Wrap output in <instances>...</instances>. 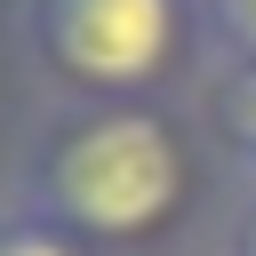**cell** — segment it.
I'll use <instances>...</instances> for the list:
<instances>
[{
	"label": "cell",
	"mask_w": 256,
	"mask_h": 256,
	"mask_svg": "<svg viewBox=\"0 0 256 256\" xmlns=\"http://www.w3.org/2000/svg\"><path fill=\"white\" fill-rule=\"evenodd\" d=\"M208 128L184 96L136 104H40L16 144L8 200L64 224L96 256H136L184 232L208 192Z\"/></svg>",
	"instance_id": "6da1fadb"
},
{
	"label": "cell",
	"mask_w": 256,
	"mask_h": 256,
	"mask_svg": "<svg viewBox=\"0 0 256 256\" xmlns=\"http://www.w3.org/2000/svg\"><path fill=\"white\" fill-rule=\"evenodd\" d=\"M16 56L40 104H136L200 88V0H16Z\"/></svg>",
	"instance_id": "7a4b0ae2"
},
{
	"label": "cell",
	"mask_w": 256,
	"mask_h": 256,
	"mask_svg": "<svg viewBox=\"0 0 256 256\" xmlns=\"http://www.w3.org/2000/svg\"><path fill=\"white\" fill-rule=\"evenodd\" d=\"M192 112L232 168V184H256V64H208L192 88Z\"/></svg>",
	"instance_id": "3957f363"
},
{
	"label": "cell",
	"mask_w": 256,
	"mask_h": 256,
	"mask_svg": "<svg viewBox=\"0 0 256 256\" xmlns=\"http://www.w3.org/2000/svg\"><path fill=\"white\" fill-rule=\"evenodd\" d=\"M208 64H256V0H200Z\"/></svg>",
	"instance_id": "277c9868"
},
{
	"label": "cell",
	"mask_w": 256,
	"mask_h": 256,
	"mask_svg": "<svg viewBox=\"0 0 256 256\" xmlns=\"http://www.w3.org/2000/svg\"><path fill=\"white\" fill-rule=\"evenodd\" d=\"M0 256H96L88 240H72L64 224H48V216H32V208H0Z\"/></svg>",
	"instance_id": "5b68a950"
},
{
	"label": "cell",
	"mask_w": 256,
	"mask_h": 256,
	"mask_svg": "<svg viewBox=\"0 0 256 256\" xmlns=\"http://www.w3.org/2000/svg\"><path fill=\"white\" fill-rule=\"evenodd\" d=\"M216 256H256V184H240V192H232L224 232H216Z\"/></svg>",
	"instance_id": "8992f818"
}]
</instances>
